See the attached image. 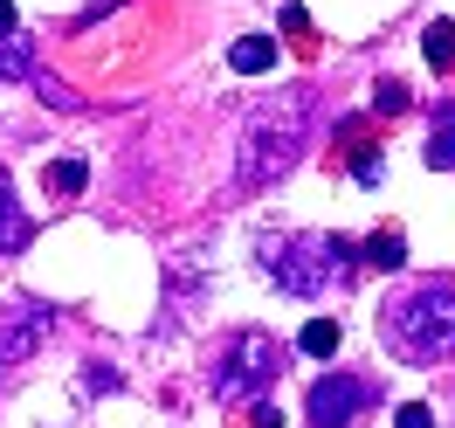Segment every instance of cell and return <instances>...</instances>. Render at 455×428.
I'll return each instance as SVG.
<instances>
[{"label":"cell","mask_w":455,"mask_h":428,"mask_svg":"<svg viewBox=\"0 0 455 428\" xmlns=\"http://www.w3.org/2000/svg\"><path fill=\"white\" fill-rule=\"evenodd\" d=\"M249 428H283V415L276 408H249Z\"/></svg>","instance_id":"obj_18"},{"label":"cell","mask_w":455,"mask_h":428,"mask_svg":"<svg viewBox=\"0 0 455 428\" xmlns=\"http://www.w3.org/2000/svg\"><path fill=\"white\" fill-rule=\"evenodd\" d=\"M304 352H311V359H331V352H339V325H331V318H311V325H304Z\"/></svg>","instance_id":"obj_12"},{"label":"cell","mask_w":455,"mask_h":428,"mask_svg":"<svg viewBox=\"0 0 455 428\" xmlns=\"http://www.w3.org/2000/svg\"><path fill=\"white\" fill-rule=\"evenodd\" d=\"M28 69H35L28 42H7V49H0V77H28Z\"/></svg>","instance_id":"obj_13"},{"label":"cell","mask_w":455,"mask_h":428,"mask_svg":"<svg viewBox=\"0 0 455 428\" xmlns=\"http://www.w3.org/2000/svg\"><path fill=\"white\" fill-rule=\"evenodd\" d=\"M262 262H269L276 290H290V297H324V290H339L345 277H352V249H345L339 235H290V242H269Z\"/></svg>","instance_id":"obj_3"},{"label":"cell","mask_w":455,"mask_h":428,"mask_svg":"<svg viewBox=\"0 0 455 428\" xmlns=\"http://www.w3.org/2000/svg\"><path fill=\"white\" fill-rule=\"evenodd\" d=\"M387 345L414 367L455 359V284H414L387 304Z\"/></svg>","instance_id":"obj_1"},{"label":"cell","mask_w":455,"mask_h":428,"mask_svg":"<svg viewBox=\"0 0 455 428\" xmlns=\"http://www.w3.org/2000/svg\"><path fill=\"white\" fill-rule=\"evenodd\" d=\"M366 262H379V270H400V235H372V242H366Z\"/></svg>","instance_id":"obj_14"},{"label":"cell","mask_w":455,"mask_h":428,"mask_svg":"<svg viewBox=\"0 0 455 428\" xmlns=\"http://www.w3.org/2000/svg\"><path fill=\"white\" fill-rule=\"evenodd\" d=\"M427 166H455V104H442L435 111V132H427Z\"/></svg>","instance_id":"obj_9"},{"label":"cell","mask_w":455,"mask_h":428,"mask_svg":"<svg viewBox=\"0 0 455 428\" xmlns=\"http://www.w3.org/2000/svg\"><path fill=\"white\" fill-rule=\"evenodd\" d=\"M304 139H311V90H290L269 111H256L249 139H242V187H269L276 173H290Z\"/></svg>","instance_id":"obj_2"},{"label":"cell","mask_w":455,"mask_h":428,"mask_svg":"<svg viewBox=\"0 0 455 428\" xmlns=\"http://www.w3.org/2000/svg\"><path fill=\"white\" fill-rule=\"evenodd\" d=\"M269 62H276V42H262V35H242V42L228 49V69H235V77H262Z\"/></svg>","instance_id":"obj_8"},{"label":"cell","mask_w":455,"mask_h":428,"mask_svg":"<svg viewBox=\"0 0 455 428\" xmlns=\"http://www.w3.org/2000/svg\"><path fill=\"white\" fill-rule=\"evenodd\" d=\"M366 400H372L366 380H352V373H324V380L311 387V422H317V428H345L359 408H366Z\"/></svg>","instance_id":"obj_6"},{"label":"cell","mask_w":455,"mask_h":428,"mask_svg":"<svg viewBox=\"0 0 455 428\" xmlns=\"http://www.w3.org/2000/svg\"><path fill=\"white\" fill-rule=\"evenodd\" d=\"M421 56L435 69H455V21H427L421 28Z\"/></svg>","instance_id":"obj_10"},{"label":"cell","mask_w":455,"mask_h":428,"mask_svg":"<svg viewBox=\"0 0 455 428\" xmlns=\"http://www.w3.org/2000/svg\"><path fill=\"white\" fill-rule=\"evenodd\" d=\"M49 325H56V318L42 311V304H14V311L0 318V373H7V367H28L35 352L49 345Z\"/></svg>","instance_id":"obj_5"},{"label":"cell","mask_w":455,"mask_h":428,"mask_svg":"<svg viewBox=\"0 0 455 428\" xmlns=\"http://www.w3.org/2000/svg\"><path fill=\"white\" fill-rule=\"evenodd\" d=\"M394 428H435V415H427L421 400H407V408H400V415H394Z\"/></svg>","instance_id":"obj_16"},{"label":"cell","mask_w":455,"mask_h":428,"mask_svg":"<svg viewBox=\"0 0 455 428\" xmlns=\"http://www.w3.org/2000/svg\"><path fill=\"white\" fill-rule=\"evenodd\" d=\"M42 180H49V194H84L90 166H84V159H76V152H69V159H56V166L42 173Z\"/></svg>","instance_id":"obj_11"},{"label":"cell","mask_w":455,"mask_h":428,"mask_svg":"<svg viewBox=\"0 0 455 428\" xmlns=\"http://www.w3.org/2000/svg\"><path fill=\"white\" fill-rule=\"evenodd\" d=\"M283 35H311V14H304V7H283Z\"/></svg>","instance_id":"obj_17"},{"label":"cell","mask_w":455,"mask_h":428,"mask_svg":"<svg viewBox=\"0 0 455 428\" xmlns=\"http://www.w3.org/2000/svg\"><path fill=\"white\" fill-rule=\"evenodd\" d=\"M0 35H14V0H0Z\"/></svg>","instance_id":"obj_19"},{"label":"cell","mask_w":455,"mask_h":428,"mask_svg":"<svg viewBox=\"0 0 455 428\" xmlns=\"http://www.w3.org/2000/svg\"><path fill=\"white\" fill-rule=\"evenodd\" d=\"M14 249H28V214L14 207V187L0 173V256H14Z\"/></svg>","instance_id":"obj_7"},{"label":"cell","mask_w":455,"mask_h":428,"mask_svg":"<svg viewBox=\"0 0 455 428\" xmlns=\"http://www.w3.org/2000/svg\"><path fill=\"white\" fill-rule=\"evenodd\" d=\"M372 111H387V117L407 111V84H379V90H372Z\"/></svg>","instance_id":"obj_15"},{"label":"cell","mask_w":455,"mask_h":428,"mask_svg":"<svg viewBox=\"0 0 455 428\" xmlns=\"http://www.w3.org/2000/svg\"><path fill=\"white\" fill-rule=\"evenodd\" d=\"M276 373H283V345L269 339V332H242V339L221 352V367H214V400L242 408V400H256Z\"/></svg>","instance_id":"obj_4"}]
</instances>
